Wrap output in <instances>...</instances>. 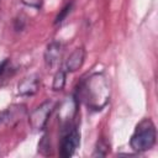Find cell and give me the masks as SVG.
<instances>
[{"instance_id":"15","label":"cell","mask_w":158,"mask_h":158,"mask_svg":"<svg viewBox=\"0 0 158 158\" xmlns=\"http://www.w3.org/2000/svg\"><path fill=\"white\" fill-rule=\"evenodd\" d=\"M0 121H2V112L0 114Z\"/></svg>"},{"instance_id":"2","label":"cell","mask_w":158,"mask_h":158,"mask_svg":"<svg viewBox=\"0 0 158 158\" xmlns=\"http://www.w3.org/2000/svg\"><path fill=\"white\" fill-rule=\"evenodd\" d=\"M157 132L156 126L151 118H143L135 128L130 139V147L135 152H146L156 144Z\"/></svg>"},{"instance_id":"6","label":"cell","mask_w":158,"mask_h":158,"mask_svg":"<svg viewBox=\"0 0 158 158\" xmlns=\"http://www.w3.org/2000/svg\"><path fill=\"white\" fill-rule=\"evenodd\" d=\"M40 86H41L40 78L37 75H30V77L23 78L19 83L17 91L22 96H32L38 91Z\"/></svg>"},{"instance_id":"14","label":"cell","mask_w":158,"mask_h":158,"mask_svg":"<svg viewBox=\"0 0 158 158\" xmlns=\"http://www.w3.org/2000/svg\"><path fill=\"white\" fill-rule=\"evenodd\" d=\"M21 2L28 7H33V9H41L43 0H21Z\"/></svg>"},{"instance_id":"9","label":"cell","mask_w":158,"mask_h":158,"mask_svg":"<svg viewBox=\"0 0 158 158\" xmlns=\"http://www.w3.org/2000/svg\"><path fill=\"white\" fill-rule=\"evenodd\" d=\"M25 114H26L25 105H14L2 112V121H7V122L21 121V117Z\"/></svg>"},{"instance_id":"4","label":"cell","mask_w":158,"mask_h":158,"mask_svg":"<svg viewBox=\"0 0 158 158\" xmlns=\"http://www.w3.org/2000/svg\"><path fill=\"white\" fill-rule=\"evenodd\" d=\"M54 104L52 101H44L38 107L32 110L28 116V123L32 127L33 131H42L44 130L48 118L51 116V112L53 110Z\"/></svg>"},{"instance_id":"5","label":"cell","mask_w":158,"mask_h":158,"mask_svg":"<svg viewBox=\"0 0 158 158\" xmlns=\"http://www.w3.org/2000/svg\"><path fill=\"white\" fill-rule=\"evenodd\" d=\"M78 102L79 101L75 99V96H70V98H67L60 104L58 109V121L60 123L62 131L73 126L72 122L78 111Z\"/></svg>"},{"instance_id":"7","label":"cell","mask_w":158,"mask_h":158,"mask_svg":"<svg viewBox=\"0 0 158 158\" xmlns=\"http://www.w3.org/2000/svg\"><path fill=\"white\" fill-rule=\"evenodd\" d=\"M63 54V46L59 42H51L46 51H44V63L48 68L54 67L62 58Z\"/></svg>"},{"instance_id":"3","label":"cell","mask_w":158,"mask_h":158,"mask_svg":"<svg viewBox=\"0 0 158 158\" xmlns=\"http://www.w3.org/2000/svg\"><path fill=\"white\" fill-rule=\"evenodd\" d=\"M80 144V133L75 126H72L63 131V136L59 146V154L63 158L72 157Z\"/></svg>"},{"instance_id":"1","label":"cell","mask_w":158,"mask_h":158,"mask_svg":"<svg viewBox=\"0 0 158 158\" xmlns=\"http://www.w3.org/2000/svg\"><path fill=\"white\" fill-rule=\"evenodd\" d=\"M110 84L104 73H93L83 79L74 95L78 101L84 102L90 110H102L110 100Z\"/></svg>"},{"instance_id":"8","label":"cell","mask_w":158,"mask_h":158,"mask_svg":"<svg viewBox=\"0 0 158 158\" xmlns=\"http://www.w3.org/2000/svg\"><path fill=\"white\" fill-rule=\"evenodd\" d=\"M84 60H85V49L83 47L75 48L69 54V57L65 60V70L67 72H70V73L77 72L78 69L81 68Z\"/></svg>"},{"instance_id":"12","label":"cell","mask_w":158,"mask_h":158,"mask_svg":"<svg viewBox=\"0 0 158 158\" xmlns=\"http://www.w3.org/2000/svg\"><path fill=\"white\" fill-rule=\"evenodd\" d=\"M72 7H73V2H68L65 6H63V9L59 11V14L57 15V17H56V20H54V23H56V25H58V23L63 22V21H64V19L68 16V14H70Z\"/></svg>"},{"instance_id":"10","label":"cell","mask_w":158,"mask_h":158,"mask_svg":"<svg viewBox=\"0 0 158 158\" xmlns=\"http://www.w3.org/2000/svg\"><path fill=\"white\" fill-rule=\"evenodd\" d=\"M65 79H67V74L64 69H59L57 70V73L53 77V83H52V89L54 91H60L63 90L64 85H65Z\"/></svg>"},{"instance_id":"11","label":"cell","mask_w":158,"mask_h":158,"mask_svg":"<svg viewBox=\"0 0 158 158\" xmlns=\"http://www.w3.org/2000/svg\"><path fill=\"white\" fill-rule=\"evenodd\" d=\"M110 151V144L104 139V138H100L98 142H96V146H95V152H94V157L95 156H99V157H105Z\"/></svg>"},{"instance_id":"13","label":"cell","mask_w":158,"mask_h":158,"mask_svg":"<svg viewBox=\"0 0 158 158\" xmlns=\"http://www.w3.org/2000/svg\"><path fill=\"white\" fill-rule=\"evenodd\" d=\"M10 69H11V63L9 59H5L4 62H1L0 63V78L5 77Z\"/></svg>"}]
</instances>
